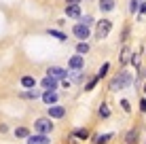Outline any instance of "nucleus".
I'll return each instance as SVG.
<instances>
[{"mask_svg": "<svg viewBox=\"0 0 146 144\" xmlns=\"http://www.w3.org/2000/svg\"><path fill=\"white\" fill-rule=\"evenodd\" d=\"M131 74L129 72H121L119 76H114L112 81H110V89H112V91H119V89H125V87H129L131 85Z\"/></svg>", "mask_w": 146, "mask_h": 144, "instance_id": "f257e3e1", "label": "nucleus"}, {"mask_svg": "<svg viewBox=\"0 0 146 144\" xmlns=\"http://www.w3.org/2000/svg\"><path fill=\"white\" fill-rule=\"evenodd\" d=\"M110 28H112V23H110L108 19H102V21L98 23V28H95V38H98V40L106 38L108 34H110Z\"/></svg>", "mask_w": 146, "mask_h": 144, "instance_id": "f03ea898", "label": "nucleus"}, {"mask_svg": "<svg viewBox=\"0 0 146 144\" xmlns=\"http://www.w3.org/2000/svg\"><path fill=\"white\" fill-rule=\"evenodd\" d=\"M34 129H36L38 133H49V131L53 129L51 119H36V123H34Z\"/></svg>", "mask_w": 146, "mask_h": 144, "instance_id": "7ed1b4c3", "label": "nucleus"}, {"mask_svg": "<svg viewBox=\"0 0 146 144\" xmlns=\"http://www.w3.org/2000/svg\"><path fill=\"white\" fill-rule=\"evenodd\" d=\"M74 36L80 38V40H87V38H89V26H85V23H76V26H74Z\"/></svg>", "mask_w": 146, "mask_h": 144, "instance_id": "20e7f679", "label": "nucleus"}, {"mask_svg": "<svg viewBox=\"0 0 146 144\" xmlns=\"http://www.w3.org/2000/svg\"><path fill=\"white\" fill-rule=\"evenodd\" d=\"M47 74H49V76H53V78H57V81H59V78H66V76H68V72L64 70V68H59V66H51V68L47 70Z\"/></svg>", "mask_w": 146, "mask_h": 144, "instance_id": "39448f33", "label": "nucleus"}, {"mask_svg": "<svg viewBox=\"0 0 146 144\" xmlns=\"http://www.w3.org/2000/svg\"><path fill=\"white\" fill-rule=\"evenodd\" d=\"M28 144H49L47 133H34V136H28Z\"/></svg>", "mask_w": 146, "mask_h": 144, "instance_id": "423d86ee", "label": "nucleus"}, {"mask_svg": "<svg viewBox=\"0 0 146 144\" xmlns=\"http://www.w3.org/2000/svg\"><path fill=\"white\" fill-rule=\"evenodd\" d=\"M83 64H85V59H83L80 53H76L74 57H70V68H72V70H80V68H83Z\"/></svg>", "mask_w": 146, "mask_h": 144, "instance_id": "0eeeda50", "label": "nucleus"}, {"mask_svg": "<svg viewBox=\"0 0 146 144\" xmlns=\"http://www.w3.org/2000/svg\"><path fill=\"white\" fill-rule=\"evenodd\" d=\"M64 112H66V110H64L62 106H55V104H51V106H49V117H51V119H62Z\"/></svg>", "mask_w": 146, "mask_h": 144, "instance_id": "6e6552de", "label": "nucleus"}, {"mask_svg": "<svg viewBox=\"0 0 146 144\" xmlns=\"http://www.w3.org/2000/svg\"><path fill=\"white\" fill-rule=\"evenodd\" d=\"M42 100H44V104H49V106H51V104L57 102V93H55L53 89H47V91L42 93Z\"/></svg>", "mask_w": 146, "mask_h": 144, "instance_id": "1a4fd4ad", "label": "nucleus"}, {"mask_svg": "<svg viewBox=\"0 0 146 144\" xmlns=\"http://www.w3.org/2000/svg\"><path fill=\"white\" fill-rule=\"evenodd\" d=\"M66 15H68V17H72V19H78L80 17L78 4H68V7H66Z\"/></svg>", "mask_w": 146, "mask_h": 144, "instance_id": "9d476101", "label": "nucleus"}, {"mask_svg": "<svg viewBox=\"0 0 146 144\" xmlns=\"http://www.w3.org/2000/svg\"><path fill=\"white\" fill-rule=\"evenodd\" d=\"M42 87L44 89H55V87H57V78H53V76L47 74V76L42 78Z\"/></svg>", "mask_w": 146, "mask_h": 144, "instance_id": "9b49d317", "label": "nucleus"}, {"mask_svg": "<svg viewBox=\"0 0 146 144\" xmlns=\"http://www.w3.org/2000/svg\"><path fill=\"white\" fill-rule=\"evenodd\" d=\"M21 85L26 89H32V87H36V78H34V76H23L21 78Z\"/></svg>", "mask_w": 146, "mask_h": 144, "instance_id": "f8f14e48", "label": "nucleus"}, {"mask_svg": "<svg viewBox=\"0 0 146 144\" xmlns=\"http://www.w3.org/2000/svg\"><path fill=\"white\" fill-rule=\"evenodd\" d=\"M100 9H102V11H112L114 0H100Z\"/></svg>", "mask_w": 146, "mask_h": 144, "instance_id": "ddd939ff", "label": "nucleus"}, {"mask_svg": "<svg viewBox=\"0 0 146 144\" xmlns=\"http://www.w3.org/2000/svg\"><path fill=\"white\" fill-rule=\"evenodd\" d=\"M38 96H40V93H38V91H36L34 87L30 89V91H23V93H21V98H28V100H36Z\"/></svg>", "mask_w": 146, "mask_h": 144, "instance_id": "4468645a", "label": "nucleus"}, {"mask_svg": "<svg viewBox=\"0 0 146 144\" xmlns=\"http://www.w3.org/2000/svg\"><path fill=\"white\" fill-rule=\"evenodd\" d=\"M135 138H138V133H135V129H131V131H127V136H125V142H127V144H133Z\"/></svg>", "mask_w": 146, "mask_h": 144, "instance_id": "2eb2a0df", "label": "nucleus"}, {"mask_svg": "<svg viewBox=\"0 0 146 144\" xmlns=\"http://www.w3.org/2000/svg\"><path fill=\"white\" fill-rule=\"evenodd\" d=\"M110 138H112V133H104V136H98V138H95V144H106Z\"/></svg>", "mask_w": 146, "mask_h": 144, "instance_id": "dca6fc26", "label": "nucleus"}, {"mask_svg": "<svg viewBox=\"0 0 146 144\" xmlns=\"http://www.w3.org/2000/svg\"><path fill=\"white\" fill-rule=\"evenodd\" d=\"M87 51H89V44L85 42V40H83V42H78V47H76V53H80V55H85Z\"/></svg>", "mask_w": 146, "mask_h": 144, "instance_id": "f3484780", "label": "nucleus"}, {"mask_svg": "<svg viewBox=\"0 0 146 144\" xmlns=\"http://www.w3.org/2000/svg\"><path fill=\"white\" fill-rule=\"evenodd\" d=\"M129 55H131V51H129V49H123V53H121V64H127L129 59H131Z\"/></svg>", "mask_w": 146, "mask_h": 144, "instance_id": "a211bd4d", "label": "nucleus"}, {"mask_svg": "<svg viewBox=\"0 0 146 144\" xmlns=\"http://www.w3.org/2000/svg\"><path fill=\"white\" fill-rule=\"evenodd\" d=\"M15 136H17V138H28L30 133H28L26 127H17V129H15Z\"/></svg>", "mask_w": 146, "mask_h": 144, "instance_id": "6ab92c4d", "label": "nucleus"}, {"mask_svg": "<svg viewBox=\"0 0 146 144\" xmlns=\"http://www.w3.org/2000/svg\"><path fill=\"white\" fill-rule=\"evenodd\" d=\"M49 34L55 38H59V40H66V34H62V32H57V30H49Z\"/></svg>", "mask_w": 146, "mask_h": 144, "instance_id": "aec40b11", "label": "nucleus"}, {"mask_svg": "<svg viewBox=\"0 0 146 144\" xmlns=\"http://www.w3.org/2000/svg\"><path fill=\"white\" fill-rule=\"evenodd\" d=\"M74 136L80 138V140H87V136H89V133H87V129H78L76 133H74Z\"/></svg>", "mask_w": 146, "mask_h": 144, "instance_id": "412c9836", "label": "nucleus"}, {"mask_svg": "<svg viewBox=\"0 0 146 144\" xmlns=\"http://www.w3.org/2000/svg\"><path fill=\"white\" fill-rule=\"evenodd\" d=\"M138 9H140V0H131V4H129V11L135 13Z\"/></svg>", "mask_w": 146, "mask_h": 144, "instance_id": "4be33fe9", "label": "nucleus"}, {"mask_svg": "<svg viewBox=\"0 0 146 144\" xmlns=\"http://www.w3.org/2000/svg\"><path fill=\"white\" fill-rule=\"evenodd\" d=\"M108 68H110V66H108V64H104V66H102V68H100V72H98V78H102V76H104V74H106V72H108Z\"/></svg>", "mask_w": 146, "mask_h": 144, "instance_id": "5701e85b", "label": "nucleus"}, {"mask_svg": "<svg viewBox=\"0 0 146 144\" xmlns=\"http://www.w3.org/2000/svg\"><path fill=\"white\" fill-rule=\"evenodd\" d=\"M95 83H98V76H93V78H91V81H89V83H87V87H85V89H87V91H91V89L95 87Z\"/></svg>", "mask_w": 146, "mask_h": 144, "instance_id": "b1692460", "label": "nucleus"}, {"mask_svg": "<svg viewBox=\"0 0 146 144\" xmlns=\"http://www.w3.org/2000/svg\"><path fill=\"white\" fill-rule=\"evenodd\" d=\"M100 115H102L104 119H106V117H110V110H108V106H102V108H100Z\"/></svg>", "mask_w": 146, "mask_h": 144, "instance_id": "393cba45", "label": "nucleus"}, {"mask_svg": "<svg viewBox=\"0 0 146 144\" xmlns=\"http://www.w3.org/2000/svg\"><path fill=\"white\" fill-rule=\"evenodd\" d=\"M83 23H85V26H91V23H93V19L89 17V15H85V17H83Z\"/></svg>", "mask_w": 146, "mask_h": 144, "instance_id": "a878e982", "label": "nucleus"}, {"mask_svg": "<svg viewBox=\"0 0 146 144\" xmlns=\"http://www.w3.org/2000/svg\"><path fill=\"white\" fill-rule=\"evenodd\" d=\"M121 106H123V110H125V112H129V102H127V100L121 102Z\"/></svg>", "mask_w": 146, "mask_h": 144, "instance_id": "bb28decb", "label": "nucleus"}, {"mask_svg": "<svg viewBox=\"0 0 146 144\" xmlns=\"http://www.w3.org/2000/svg\"><path fill=\"white\" fill-rule=\"evenodd\" d=\"M140 110H142V112H146V100H142V102H140Z\"/></svg>", "mask_w": 146, "mask_h": 144, "instance_id": "cd10ccee", "label": "nucleus"}, {"mask_svg": "<svg viewBox=\"0 0 146 144\" xmlns=\"http://www.w3.org/2000/svg\"><path fill=\"white\" fill-rule=\"evenodd\" d=\"M140 13H142V15L146 13V2H142V4H140Z\"/></svg>", "mask_w": 146, "mask_h": 144, "instance_id": "c85d7f7f", "label": "nucleus"}, {"mask_svg": "<svg viewBox=\"0 0 146 144\" xmlns=\"http://www.w3.org/2000/svg\"><path fill=\"white\" fill-rule=\"evenodd\" d=\"M66 2H68V4H78L80 0H66Z\"/></svg>", "mask_w": 146, "mask_h": 144, "instance_id": "c756f323", "label": "nucleus"}, {"mask_svg": "<svg viewBox=\"0 0 146 144\" xmlns=\"http://www.w3.org/2000/svg\"><path fill=\"white\" fill-rule=\"evenodd\" d=\"M144 91H146V87H144Z\"/></svg>", "mask_w": 146, "mask_h": 144, "instance_id": "7c9ffc66", "label": "nucleus"}]
</instances>
